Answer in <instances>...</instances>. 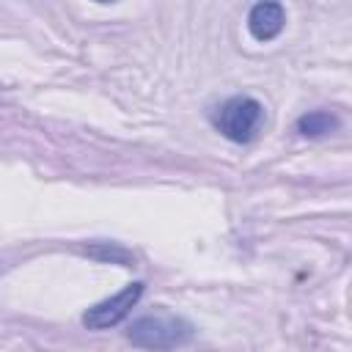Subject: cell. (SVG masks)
Masks as SVG:
<instances>
[{
	"instance_id": "obj_5",
	"label": "cell",
	"mask_w": 352,
	"mask_h": 352,
	"mask_svg": "<svg viewBox=\"0 0 352 352\" xmlns=\"http://www.w3.org/2000/svg\"><path fill=\"white\" fill-rule=\"evenodd\" d=\"M338 126H341V118L330 110H311L297 118V132L302 138H324V135H333Z\"/></svg>"
},
{
	"instance_id": "obj_4",
	"label": "cell",
	"mask_w": 352,
	"mask_h": 352,
	"mask_svg": "<svg viewBox=\"0 0 352 352\" xmlns=\"http://www.w3.org/2000/svg\"><path fill=\"white\" fill-rule=\"evenodd\" d=\"M286 25V11L278 0H261L248 14V30L256 41H272Z\"/></svg>"
},
{
	"instance_id": "obj_1",
	"label": "cell",
	"mask_w": 352,
	"mask_h": 352,
	"mask_svg": "<svg viewBox=\"0 0 352 352\" xmlns=\"http://www.w3.org/2000/svg\"><path fill=\"white\" fill-rule=\"evenodd\" d=\"M195 336V327L182 319V316H173V314H148V316H140L135 319L129 327H126V338L140 346V349H173V346H184L190 344Z\"/></svg>"
},
{
	"instance_id": "obj_7",
	"label": "cell",
	"mask_w": 352,
	"mask_h": 352,
	"mask_svg": "<svg viewBox=\"0 0 352 352\" xmlns=\"http://www.w3.org/2000/svg\"><path fill=\"white\" fill-rule=\"evenodd\" d=\"M96 3H116V0H96Z\"/></svg>"
},
{
	"instance_id": "obj_6",
	"label": "cell",
	"mask_w": 352,
	"mask_h": 352,
	"mask_svg": "<svg viewBox=\"0 0 352 352\" xmlns=\"http://www.w3.org/2000/svg\"><path fill=\"white\" fill-rule=\"evenodd\" d=\"M88 253L96 256V258H110V261H129V253L116 248V245H110V248L107 245L104 248H88Z\"/></svg>"
},
{
	"instance_id": "obj_3",
	"label": "cell",
	"mask_w": 352,
	"mask_h": 352,
	"mask_svg": "<svg viewBox=\"0 0 352 352\" xmlns=\"http://www.w3.org/2000/svg\"><path fill=\"white\" fill-rule=\"evenodd\" d=\"M143 289H146V283H143V280H135V283L124 286L118 294H113V297H107V300L91 305V308L82 314V324H85L88 330H107V327H116V324H118L121 319H126L129 311L138 305V300L143 297Z\"/></svg>"
},
{
	"instance_id": "obj_2",
	"label": "cell",
	"mask_w": 352,
	"mask_h": 352,
	"mask_svg": "<svg viewBox=\"0 0 352 352\" xmlns=\"http://www.w3.org/2000/svg\"><path fill=\"white\" fill-rule=\"evenodd\" d=\"M217 132L223 138H228L231 143H250L258 129H261V121H264V104L253 96H231L226 99L214 116H212Z\"/></svg>"
}]
</instances>
